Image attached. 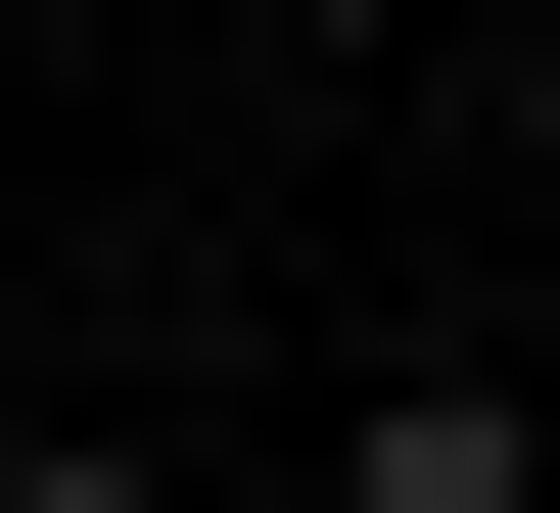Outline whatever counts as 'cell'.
<instances>
[{
  "instance_id": "obj_1",
  "label": "cell",
  "mask_w": 560,
  "mask_h": 513,
  "mask_svg": "<svg viewBox=\"0 0 560 513\" xmlns=\"http://www.w3.org/2000/svg\"><path fill=\"white\" fill-rule=\"evenodd\" d=\"M327 513H560V420H514V374H374V420H327Z\"/></svg>"
},
{
  "instance_id": "obj_2",
  "label": "cell",
  "mask_w": 560,
  "mask_h": 513,
  "mask_svg": "<svg viewBox=\"0 0 560 513\" xmlns=\"http://www.w3.org/2000/svg\"><path fill=\"white\" fill-rule=\"evenodd\" d=\"M280 513H327V467H280Z\"/></svg>"
}]
</instances>
